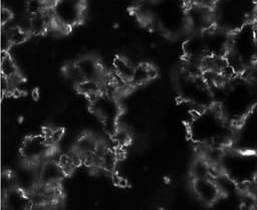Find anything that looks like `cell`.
<instances>
[{"label":"cell","instance_id":"cell-1","mask_svg":"<svg viewBox=\"0 0 257 210\" xmlns=\"http://www.w3.org/2000/svg\"><path fill=\"white\" fill-rule=\"evenodd\" d=\"M211 88L215 106L232 125L238 124L257 107L254 84L243 74Z\"/></svg>","mask_w":257,"mask_h":210},{"label":"cell","instance_id":"cell-2","mask_svg":"<svg viewBox=\"0 0 257 210\" xmlns=\"http://www.w3.org/2000/svg\"><path fill=\"white\" fill-rule=\"evenodd\" d=\"M234 125L222 115L216 106L193 112L188 122L190 139L199 146L229 147Z\"/></svg>","mask_w":257,"mask_h":210},{"label":"cell","instance_id":"cell-3","mask_svg":"<svg viewBox=\"0 0 257 210\" xmlns=\"http://www.w3.org/2000/svg\"><path fill=\"white\" fill-rule=\"evenodd\" d=\"M218 171L227 175L239 186H248L257 176V152L226 147L218 164Z\"/></svg>","mask_w":257,"mask_h":210},{"label":"cell","instance_id":"cell-4","mask_svg":"<svg viewBox=\"0 0 257 210\" xmlns=\"http://www.w3.org/2000/svg\"><path fill=\"white\" fill-rule=\"evenodd\" d=\"M236 74H242L256 59L255 24L247 23L232 32L230 48L225 56Z\"/></svg>","mask_w":257,"mask_h":210},{"label":"cell","instance_id":"cell-5","mask_svg":"<svg viewBox=\"0 0 257 210\" xmlns=\"http://www.w3.org/2000/svg\"><path fill=\"white\" fill-rule=\"evenodd\" d=\"M177 91L184 102L193 107L194 111L215 106L212 88L203 74L194 75L183 71L177 79Z\"/></svg>","mask_w":257,"mask_h":210},{"label":"cell","instance_id":"cell-6","mask_svg":"<svg viewBox=\"0 0 257 210\" xmlns=\"http://www.w3.org/2000/svg\"><path fill=\"white\" fill-rule=\"evenodd\" d=\"M90 99V109L102 121L105 129L112 136L117 129V120L120 116V103L115 95L101 91Z\"/></svg>","mask_w":257,"mask_h":210},{"label":"cell","instance_id":"cell-7","mask_svg":"<svg viewBox=\"0 0 257 210\" xmlns=\"http://www.w3.org/2000/svg\"><path fill=\"white\" fill-rule=\"evenodd\" d=\"M233 148L257 152V107L243 120L234 125L232 143Z\"/></svg>","mask_w":257,"mask_h":210},{"label":"cell","instance_id":"cell-8","mask_svg":"<svg viewBox=\"0 0 257 210\" xmlns=\"http://www.w3.org/2000/svg\"><path fill=\"white\" fill-rule=\"evenodd\" d=\"M83 9L82 0H55L50 8L52 25L60 29H69L81 21Z\"/></svg>","mask_w":257,"mask_h":210},{"label":"cell","instance_id":"cell-9","mask_svg":"<svg viewBox=\"0 0 257 210\" xmlns=\"http://www.w3.org/2000/svg\"><path fill=\"white\" fill-rule=\"evenodd\" d=\"M52 152L51 141L46 136H29L20 148V155L25 163L38 165L49 158Z\"/></svg>","mask_w":257,"mask_h":210},{"label":"cell","instance_id":"cell-10","mask_svg":"<svg viewBox=\"0 0 257 210\" xmlns=\"http://www.w3.org/2000/svg\"><path fill=\"white\" fill-rule=\"evenodd\" d=\"M186 22L193 33H202L215 25L214 9L209 5L190 1L186 6Z\"/></svg>","mask_w":257,"mask_h":210},{"label":"cell","instance_id":"cell-11","mask_svg":"<svg viewBox=\"0 0 257 210\" xmlns=\"http://www.w3.org/2000/svg\"><path fill=\"white\" fill-rule=\"evenodd\" d=\"M207 56L225 57L229 51L232 32L214 25L206 31L202 32Z\"/></svg>","mask_w":257,"mask_h":210},{"label":"cell","instance_id":"cell-12","mask_svg":"<svg viewBox=\"0 0 257 210\" xmlns=\"http://www.w3.org/2000/svg\"><path fill=\"white\" fill-rule=\"evenodd\" d=\"M192 188L196 198L208 206H213L221 196L213 177L193 179Z\"/></svg>","mask_w":257,"mask_h":210},{"label":"cell","instance_id":"cell-13","mask_svg":"<svg viewBox=\"0 0 257 210\" xmlns=\"http://www.w3.org/2000/svg\"><path fill=\"white\" fill-rule=\"evenodd\" d=\"M38 179L39 184L57 187L61 180L66 175L59 161L46 159L42 163L38 164Z\"/></svg>","mask_w":257,"mask_h":210},{"label":"cell","instance_id":"cell-14","mask_svg":"<svg viewBox=\"0 0 257 210\" xmlns=\"http://www.w3.org/2000/svg\"><path fill=\"white\" fill-rule=\"evenodd\" d=\"M32 201L27 192L14 185L2 193V207L10 210L28 209L32 206Z\"/></svg>","mask_w":257,"mask_h":210},{"label":"cell","instance_id":"cell-15","mask_svg":"<svg viewBox=\"0 0 257 210\" xmlns=\"http://www.w3.org/2000/svg\"><path fill=\"white\" fill-rule=\"evenodd\" d=\"M101 148L100 143L95 137L91 135H83L76 141L73 151L77 154L80 160H90L91 162H94Z\"/></svg>","mask_w":257,"mask_h":210},{"label":"cell","instance_id":"cell-16","mask_svg":"<svg viewBox=\"0 0 257 210\" xmlns=\"http://www.w3.org/2000/svg\"><path fill=\"white\" fill-rule=\"evenodd\" d=\"M81 80L92 79L100 80L102 77V69L100 64L91 56H83L74 63Z\"/></svg>","mask_w":257,"mask_h":210},{"label":"cell","instance_id":"cell-17","mask_svg":"<svg viewBox=\"0 0 257 210\" xmlns=\"http://www.w3.org/2000/svg\"><path fill=\"white\" fill-rule=\"evenodd\" d=\"M157 75V70L155 67L148 63H140L135 65V69L130 80V84L134 86H139L147 83Z\"/></svg>","mask_w":257,"mask_h":210},{"label":"cell","instance_id":"cell-18","mask_svg":"<svg viewBox=\"0 0 257 210\" xmlns=\"http://www.w3.org/2000/svg\"><path fill=\"white\" fill-rule=\"evenodd\" d=\"M1 73H2V76L5 77L10 82L11 86L13 83L17 82V80L19 79L17 66L6 51H2Z\"/></svg>","mask_w":257,"mask_h":210},{"label":"cell","instance_id":"cell-19","mask_svg":"<svg viewBox=\"0 0 257 210\" xmlns=\"http://www.w3.org/2000/svg\"><path fill=\"white\" fill-rule=\"evenodd\" d=\"M116 161H117L116 155L111 149L101 148V150L99 151V153L96 156L94 163L99 168H101L105 171L111 172L115 168Z\"/></svg>","mask_w":257,"mask_h":210},{"label":"cell","instance_id":"cell-20","mask_svg":"<svg viewBox=\"0 0 257 210\" xmlns=\"http://www.w3.org/2000/svg\"><path fill=\"white\" fill-rule=\"evenodd\" d=\"M114 71L119 79L125 82H130L135 66L123 57H116L113 61Z\"/></svg>","mask_w":257,"mask_h":210},{"label":"cell","instance_id":"cell-21","mask_svg":"<svg viewBox=\"0 0 257 210\" xmlns=\"http://www.w3.org/2000/svg\"><path fill=\"white\" fill-rule=\"evenodd\" d=\"M5 33L7 34L11 44H19L22 43L23 41L26 40L28 33L27 31H25L24 29L20 28V27H11L8 28Z\"/></svg>","mask_w":257,"mask_h":210},{"label":"cell","instance_id":"cell-22","mask_svg":"<svg viewBox=\"0 0 257 210\" xmlns=\"http://www.w3.org/2000/svg\"><path fill=\"white\" fill-rule=\"evenodd\" d=\"M112 138L114 139V141L119 145H126L130 142V135L122 129L117 128L116 131L114 132V134L112 135Z\"/></svg>","mask_w":257,"mask_h":210},{"label":"cell","instance_id":"cell-23","mask_svg":"<svg viewBox=\"0 0 257 210\" xmlns=\"http://www.w3.org/2000/svg\"><path fill=\"white\" fill-rule=\"evenodd\" d=\"M11 18H12V13L10 12V10L6 9V8H3L1 10V22H2V25L4 26L6 23H8Z\"/></svg>","mask_w":257,"mask_h":210},{"label":"cell","instance_id":"cell-24","mask_svg":"<svg viewBox=\"0 0 257 210\" xmlns=\"http://www.w3.org/2000/svg\"><path fill=\"white\" fill-rule=\"evenodd\" d=\"M245 187L247 188V190H248L250 193H252V194L257 198V176H256L255 180H254L251 184H249L248 186H245Z\"/></svg>","mask_w":257,"mask_h":210},{"label":"cell","instance_id":"cell-25","mask_svg":"<svg viewBox=\"0 0 257 210\" xmlns=\"http://www.w3.org/2000/svg\"><path fill=\"white\" fill-rule=\"evenodd\" d=\"M256 59H257V29H256Z\"/></svg>","mask_w":257,"mask_h":210}]
</instances>
